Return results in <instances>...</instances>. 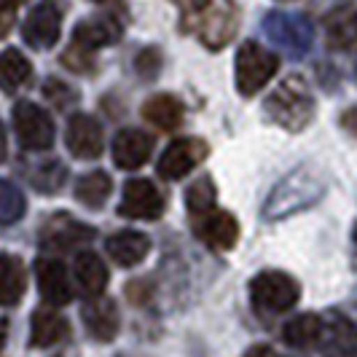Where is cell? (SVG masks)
Segmentation results:
<instances>
[{
  "instance_id": "e575fe53",
  "label": "cell",
  "mask_w": 357,
  "mask_h": 357,
  "mask_svg": "<svg viewBox=\"0 0 357 357\" xmlns=\"http://www.w3.org/2000/svg\"><path fill=\"white\" fill-rule=\"evenodd\" d=\"M341 126H344L352 137H357V107H349V110L341 113Z\"/></svg>"
},
{
  "instance_id": "603a6c76",
  "label": "cell",
  "mask_w": 357,
  "mask_h": 357,
  "mask_svg": "<svg viewBox=\"0 0 357 357\" xmlns=\"http://www.w3.org/2000/svg\"><path fill=\"white\" fill-rule=\"evenodd\" d=\"M27 287V274L17 255L0 252V306H14L22 301Z\"/></svg>"
},
{
  "instance_id": "74e56055",
  "label": "cell",
  "mask_w": 357,
  "mask_h": 357,
  "mask_svg": "<svg viewBox=\"0 0 357 357\" xmlns=\"http://www.w3.org/2000/svg\"><path fill=\"white\" fill-rule=\"evenodd\" d=\"M6 336H8V328H6V322H0V349L6 344Z\"/></svg>"
},
{
  "instance_id": "4dcf8cb0",
  "label": "cell",
  "mask_w": 357,
  "mask_h": 357,
  "mask_svg": "<svg viewBox=\"0 0 357 357\" xmlns=\"http://www.w3.org/2000/svg\"><path fill=\"white\" fill-rule=\"evenodd\" d=\"M62 65L70 68L73 73H91L94 70V56H91L89 49L70 43V49L62 54Z\"/></svg>"
},
{
  "instance_id": "7a4b0ae2",
  "label": "cell",
  "mask_w": 357,
  "mask_h": 357,
  "mask_svg": "<svg viewBox=\"0 0 357 357\" xmlns=\"http://www.w3.org/2000/svg\"><path fill=\"white\" fill-rule=\"evenodd\" d=\"M264 113L274 124L285 126L287 132H301L314 116V97L309 84L301 75H287L266 97Z\"/></svg>"
},
{
  "instance_id": "30bf717a",
  "label": "cell",
  "mask_w": 357,
  "mask_h": 357,
  "mask_svg": "<svg viewBox=\"0 0 357 357\" xmlns=\"http://www.w3.org/2000/svg\"><path fill=\"white\" fill-rule=\"evenodd\" d=\"M119 215L132 220H156L164 215V197L151 180L135 178L124 185Z\"/></svg>"
},
{
  "instance_id": "44dd1931",
  "label": "cell",
  "mask_w": 357,
  "mask_h": 357,
  "mask_svg": "<svg viewBox=\"0 0 357 357\" xmlns=\"http://www.w3.org/2000/svg\"><path fill=\"white\" fill-rule=\"evenodd\" d=\"M33 78V65L19 49H6L0 52V89L6 94L22 91Z\"/></svg>"
},
{
  "instance_id": "ac0fdd59",
  "label": "cell",
  "mask_w": 357,
  "mask_h": 357,
  "mask_svg": "<svg viewBox=\"0 0 357 357\" xmlns=\"http://www.w3.org/2000/svg\"><path fill=\"white\" fill-rule=\"evenodd\" d=\"M105 250L119 266H137L151 252V239L140 231H119L107 236Z\"/></svg>"
},
{
  "instance_id": "ba28073f",
  "label": "cell",
  "mask_w": 357,
  "mask_h": 357,
  "mask_svg": "<svg viewBox=\"0 0 357 357\" xmlns=\"http://www.w3.org/2000/svg\"><path fill=\"white\" fill-rule=\"evenodd\" d=\"M91 239H94V229L68 213L52 215L38 234V242L43 250H75L89 245Z\"/></svg>"
},
{
  "instance_id": "4316f807",
  "label": "cell",
  "mask_w": 357,
  "mask_h": 357,
  "mask_svg": "<svg viewBox=\"0 0 357 357\" xmlns=\"http://www.w3.org/2000/svg\"><path fill=\"white\" fill-rule=\"evenodd\" d=\"M107 197H110V178L105 172H89L75 185V199L89 210H100Z\"/></svg>"
},
{
  "instance_id": "3957f363",
  "label": "cell",
  "mask_w": 357,
  "mask_h": 357,
  "mask_svg": "<svg viewBox=\"0 0 357 357\" xmlns=\"http://www.w3.org/2000/svg\"><path fill=\"white\" fill-rule=\"evenodd\" d=\"M322 191H325V185H322V180L312 169H306V167L293 169L268 194L266 204H264V215H266L268 220L287 218V215L298 213V210L312 207L322 197Z\"/></svg>"
},
{
  "instance_id": "f1b7e54d",
  "label": "cell",
  "mask_w": 357,
  "mask_h": 357,
  "mask_svg": "<svg viewBox=\"0 0 357 357\" xmlns=\"http://www.w3.org/2000/svg\"><path fill=\"white\" fill-rule=\"evenodd\" d=\"M68 178V169L59 161H40L36 169L30 172V180L40 194H56L59 185Z\"/></svg>"
},
{
  "instance_id": "52a82bcc",
  "label": "cell",
  "mask_w": 357,
  "mask_h": 357,
  "mask_svg": "<svg viewBox=\"0 0 357 357\" xmlns=\"http://www.w3.org/2000/svg\"><path fill=\"white\" fill-rule=\"evenodd\" d=\"M11 116H14V129H17L22 148L49 151L54 145V121L40 105L30 102V100H19L11 110Z\"/></svg>"
},
{
  "instance_id": "7c38bea8",
  "label": "cell",
  "mask_w": 357,
  "mask_h": 357,
  "mask_svg": "<svg viewBox=\"0 0 357 357\" xmlns=\"http://www.w3.org/2000/svg\"><path fill=\"white\" fill-rule=\"evenodd\" d=\"M65 140H68V148H70L75 159H97L105 148L102 126L89 113H75L73 116L68 121V129H65Z\"/></svg>"
},
{
  "instance_id": "ffe728a7",
  "label": "cell",
  "mask_w": 357,
  "mask_h": 357,
  "mask_svg": "<svg viewBox=\"0 0 357 357\" xmlns=\"http://www.w3.org/2000/svg\"><path fill=\"white\" fill-rule=\"evenodd\" d=\"M73 271H75L78 285L84 287V293H86L89 298L102 296V290L107 287L110 274H107L105 261H102L97 252H91V250L78 252V255H75V261H73Z\"/></svg>"
},
{
  "instance_id": "5b68a950",
  "label": "cell",
  "mask_w": 357,
  "mask_h": 357,
  "mask_svg": "<svg viewBox=\"0 0 357 357\" xmlns=\"http://www.w3.org/2000/svg\"><path fill=\"white\" fill-rule=\"evenodd\" d=\"M301 287L285 271H261L250 282V301L264 314H280L298 304Z\"/></svg>"
},
{
  "instance_id": "ab89813d",
  "label": "cell",
  "mask_w": 357,
  "mask_h": 357,
  "mask_svg": "<svg viewBox=\"0 0 357 357\" xmlns=\"http://www.w3.org/2000/svg\"><path fill=\"white\" fill-rule=\"evenodd\" d=\"M355 239H357V231H355Z\"/></svg>"
},
{
  "instance_id": "8992f818",
  "label": "cell",
  "mask_w": 357,
  "mask_h": 357,
  "mask_svg": "<svg viewBox=\"0 0 357 357\" xmlns=\"http://www.w3.org/2000/svg\"><path fill=\"white\" fill-rule=\"evenodd\" d=\"M264 33L274 46H280L290 56H304L312 49L314 27L304 14H290V11H271L264 19Z\"/></svg>"
},
{
  "instance_id": "d4e9b609",
  "label": "cell",
  "mask_w": 357,
  "mask_h": 357,
  "mask_svg": "<svg viewBox=\"0 0 357 357\" xmlns=\"http://www.w3.org/2000/svg\"><path fill=\"white\" fill-rule=\"evenodd\" d=\"M325 38L331 49H349L357 43V8H339L325 19Z\"/></svg>"
},
{
  "instance_id": "83f0119b",
  "label": "cell",
  "mask_w": 357,
  "mask_h": 357,
  "mask_svg": "<svg viewBox=\"0 0 357 357\" xmlns=\"http://www.w3.org/2000/svg\"><path fill=\"white\" fill-rule=\"evenodd\" d=\"M27 213V199L11 180L0 178V226H11Z\"/></svg>"
},
{
  "instance_id": "277c9868",
  "label": "cell",
  "mask_w": 357,
  "mask_h": 357,
  "mask_svg": "<svg viewBox=\"0 0 357 357\" xmlns=\"http://www.w3.org/2000/svg\"><path fill=\"white\" fill-rule=\"evenodd\" d=\"M277 70H280V56L277 54L266 52L255 40H248V43L239 46L236 62H234V78H236L239 94H245V97L258 94L274 78Z\"/></svg>"
},
{
  "instance_id": "836d02e7",
  "label": "cell",
  "mask_w": 357,
  "mask_h": 357,
  "mask_svg": "<svg viewBox=\"0 0 357 357\" xmlns=\"http://www.w3.org/2000/svg\"><path fill=\"white\" fill-rule=\"evenodd\" d=\"M27 0H0V38L8 36V30L14 27V14L19 6H24Z\"/></svg>"
},
{
  "instance_id": "d6986e66",
  "label": "cell",
  "mask_w": 357,
  "mask_h": 357,
  "mask_svg": "<svg viewBox=\"0 0 357 357\" xmlns=\"http://www.w3.org/2000/svg\"><path fill=\"white\" fill-rule=\"evenodd\" d=\"M70 325L62 314H56L54 309H36L33 322H30V344L38 349H49L54 344L68 339Z\"/></svg>"
},
{
  "instance_id": "2e32d148",
  "label": "cell",
  "mask_w": 357,
  "mask_h": 357,
  "mask_svg": "<svg viewBox=\"0 0 357 357\" xmlns=\"http://www.w3.org/2000/svg\"><path fill=\"white\" fill-rule=\"evenodd\" d=\"M153 140L140 129H121L113 140V161L119 169H140L151 159Z\"/></svg>"
},
{
  "instance_id": "e0dca14e",
  "label": "cell",
  "mask_w": 357,
  "mask_h": 357,
  "mask_svg": "<svg viewBox=\"0 0 357 357\" xmlns=\"http://www.w3.org/2000/svg\"><path fill=\"white\" fill-rule=\"evenodd\" d=\"M81 317H84L86 331H89L97 341H113L116 333H119V325H121L116 301H113V298H102V296L89 298V304L84 306Z\"/></svg>"
},
{
  "instance_id": "d590c367",
  "label": "cell",
  "mask_w": 357,
  "mask_h": 357,
  "mask_svg": "<svg viewBox=\"0 0 357 357\" xmlns=\"http://www.w3.org/2000/svg\"><path fill=\"white\" fill-rule=\"evenodd\" d=\"M245 357H282L277 349H271V347H266V344H258V347H250L248 352H245Z\"/></svg>"
},
{
  "instance_id": "d6a6232c",
  "label": "cell",
  "mask_w": 357,
  "mask_h": 357,
  "mask_svg": "<svg viewBox=\"0 0 357 357\" xmlns=\"http://www.w3.org/2000/svg\"><path fill=\"white\" fill-rule=\"evenodd\" d=\"M161 70V52L159 49H143L137 56V73L143 78H153Z\"/></svg>"
},
{
  "instance_id": "9c48e42d",
  "label": "cell",
  "mask_w": 357,
  "mask_h": 357,
  "mask_svg": "<svg viewBox=\"0 0 357 357\" xmlns=\"http://www.w3.org/2000/svg\"><path fill=\"white\" fill-rule=\"evenodd\" d=\"M210 148L202 137H180L175 143L167 145V151L159 159V175L164 180H180L185 178L197 164L207 159Z\"/></svg>"
},
{
  "instance_id": "8fae6325",
  "label": "cell",
  "mask_w": 357,
  "mask_h": 357,
  "mask_svg": "<svg viewBox=\"0 0 357 357\" xmlns=\"http://www.w3.org/2000/svg\"><path fill=\"white\" fill-rule=\"evenodd\" d=\"M194 220H197L194 231H197V236L210 250H231L234 245H236V239H239V223L226 210H210V213L199 215Z\"/></svg>"
},
{
  "instance_id": "8d00e7d4",
  "label": "cell",
  "mask_w": 357,
  "mask_h": 357,
  "mask_svg": "<svg viewBox=\"0 0 357 357\" xmlns=\"http://www.w3.org/2000/svg\"><path fill=\"white\" fill-rule=\"evenodd\" d=\"M6 156H8V140H6V126L0 121V164L6 161Z\"/></svg>"
},
{
  "instance_id": "7402d4cb",
  "label": "cell",
  "mask_w": 357,
  "mask_h": 357,
  "mask_svg": "<svg viewBox=\"0 0 357 357\" xmlns=\"http://www.w3.org/2000/svg\"><path fill=\"white\" fill-rule=\"evenodd\" d=\"M183 102L172 94H153L151 100H145L143 105V119L151 121L156 129H164V132H172L183 124Z\"/></svg>"
},
{
  "instance_id": "f35d334b",
  "label": "cell",
  "mask_w": 357,
  "mask_h": 357,
  "mask_svg": "<svg viewBox=\"0 0 357 357\" xmlns=\"http://www.w3.org/2000/svg\"><path fill=\"white\" fill-rule=\"evenodd\" d=\"M94 3H107V0H94Z\"/></svg>"
},
{
  "instance_id": "f546056e",
  "label": "cell",
  "mask_w": 357,
  "mask_h": 357,
  "mask_svg": "<svg viewBox=\"0 0 357 357\" xmlns=\"http://www.w3.org/2000/svg\"><path fill=\"white\" fill-rule=\"evenodd\" d=\"M185 204H188V213L199 218V215L215 210V185L210 178H199L188 191H185Z\"/></svg>"
},
{
  "instance_id": "5bb4252c",
  "label": "cell",
  "mask_w": 357,
  "mask_h": 357,
  "mask_svg": "<svg viewBox=\"0 0 357 357\" xmlns=\"http://www.w3.org/2000/svg\"><path fill=\"white\" fill-rule=\"evenodd\" d=\"M38 290L43 301L52 306H65L73 301V287L68 280V268L56 258H38L36 264Z\"/></svg>"
},
{
  "instance_id": "6da1fadb",
  "label": "cell",
  "mask_w": 357,
  "mask_h": 357,
  "mask_svg": "<svg viewBox=\"0 0 357 357\" xmlns=\"http://www.w3.org/2000/svg\"><path fill=\"white\" fill-rule=\"evenodd\" d=\"M183 11V30L194 36L213 52L231 43L239 27V14L234 0H175Z\"/></svg>"
},
{
  "instance_id": "9a60e30c",
  "label": "cell",
  "mask_w": 357,
  "mask_h": 357,
  "mask_svg": "<svg viewBox=\"0 0 357 357\" xmlns=\"http://www.w3.org/2000/svg\"><path fill=\"white\" fill-rule=\"evenodd\" d=\"M121 38V22L110 14H97L75 24L73 30V43L84 46V49H102V46H113Z\"/></svg>"
},
{
  "instance_id": "1f68e13d",
  "label": "cell",
  "mask_w": 357,
  "mask_h": 357,
  "mask_svg": "<svg viewBox=\"0 0 357 357\" xmlns=\"http://www.w3.org/2000/svg\"><path fill=\"white\" fill-rule=\"evenodd\" d=\"M43 91H46V97L52 100L54 105H59V107H68V105H73V102H75V91H73L70 86H68V84L56 81V78L46 81Z\"/></svg>"
},
{
  "instance_id": "cb8c5ba5",
  "label": "cell",
  "mask_w": 357,
  "mask_h": 357,
  "mask_svg": "<svg viewBox=\"0 0 357 357\" xmlns=\"http://www.w3.org/2000/svg\"><path fill=\"white\" fill-rule=\"evenodd\" d=\"M325 349L333 357H355L357 355V328L347 317L333 314L331 322L322 328Z\"/></svg>"
},
{
  "instance_id": "4fadbf2b",
  "label": "cell",
  "mask_w": 357,
  "mask_h": 357,
  "mask_svg": "<svg viewBox=\"0 0 357 357\" xmlns=\"http://www.w3.org/2000/svg\"><path fill=\"white\" fill-rule=\"evenodd\" d=\"M59 24H62V17H59L56 6L40 3L27 14L24 24H22V36L27 40V46H33L38 52H46L59 40Z\"/></svg>"
},
{
  "instance_id": "484cf974",
  "label": "cell",
  "mask_w": 357,
  "mask_h": 357,
  "mask_svg": "<svg viewBox=\"0 0 357 357\" xmlns=\"http://www.w3.org/2000/svg\"><path fill=\"white\" fill-rule=\"evenodd\" d=\"M322 328H325V322H322L317 314H298V317H293V320L282 328V339H285L287 347L309 349V347L320 344Z\"/></svg>"
}]
</instances>
